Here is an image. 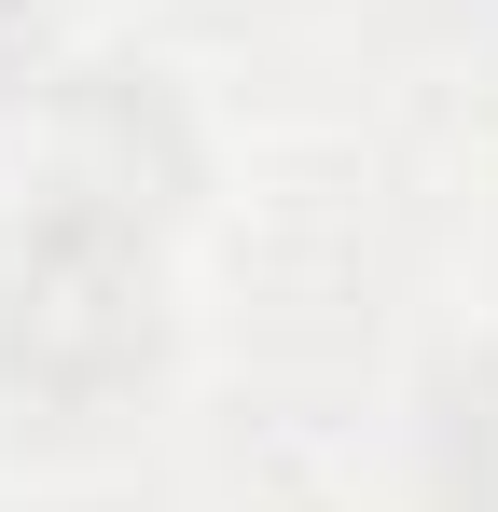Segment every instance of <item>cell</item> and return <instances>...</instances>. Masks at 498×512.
Here are the masks:
<instances>
[{"label": "cell", "mask_w": 498, "mask_h": 512, "mask_svg": "<svg viewBox=\"0 0 498 512\" xmlns=\"http://www.w3.org/2000/svg\"><path fill=\"white\" fill-rule=\"evenodd\" d=\"M42 56H56V0H0V111L42 84Z\"/></svg>", "instance_id": "277c9868"}, {"label": "cell", "mask_w": 498, "mask_h": 512, "mask_svg": "<svg viewBox=\"0 0 498 512\" xmlns=\"http://www.w3.org/2000/svg\"><path fill=\"white\" fill-rule=\"evenodd\" d=\"M180 360V277L166 236L83 194H28L0 222V402L42 429L139 416Z\"/></svg>", "instance_id": "6da1fadb"}, {"label": "cell", "mask_w": 498, "mask_h": 512, "mask_svg": "<svg viewBox=\"0 0 498 512\" xmlns=\"http://www.w3.org/2000/svg\"><path fill=\"white\" fill-rule=\"evenodd\" d=\"M415 512H498V333L443 346L415 388Z\"/></svg>", "instance_id": "3957f363"}, {"label": "cell", "mask_w": 498, "mask_h": 512, "mask_svg": "<svg viewBox=\"0 0 498 512\" xmlns=\"http://www.w3.org/2000/svg\"><path fill=\"white\" fill-rule=\"evenodd\" d=\"M194 180H208V139H194L166 70H70L42 97V180L28 194H83V208H125V222L180 236Z\"/></svg>", "instance_id": "7a4b0ae2"}]
</instances>
